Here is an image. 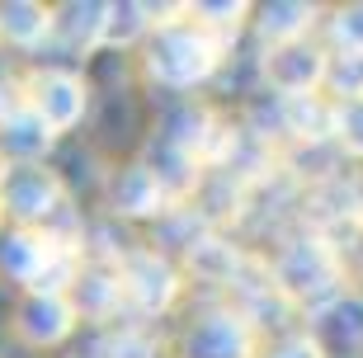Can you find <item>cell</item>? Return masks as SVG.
Here are the masks:
<instances>
[{
    "label": "cell",
    "mask_w": 363,
    "mask_h": 358,
    "mask_svg": "<svg viewBox=\"0 0 363 358\" xmlns=\"http://www.w3.org/2000/svg\"><path fill=\"white\" fill-rule=\"evenodd\" d=\"M269 80L279 85V90H288V94H307L311 85L321 80V57L307 52V47H297V43L274 47V57H269Z\"/></svg>",
    "instance_id": "1"
},
{
    "label": "cell",
    "mask_w": 363,
    "mask_h": 358,
    "mask_svg": "<svg viewBox=\"0 0 363 358\" xmlns=\"http://www.w3.org/2000/svg\"><path fill=\"white\" fill-rule=\"evenodd\" d=\"M330 80L340 94H363V52H340L330 67Z\"/></svg>",
    "instance_id": "2"
}]
</instances>
